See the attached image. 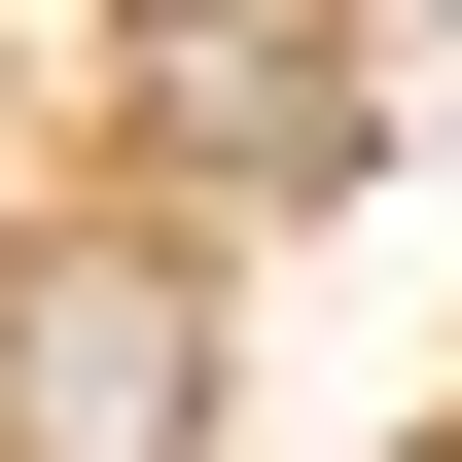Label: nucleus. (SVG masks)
Masks as SVG:
<instances>
[{
  "instance_id": "nucleus-1",
  "label": "nucleus",
  "mask_w": 462,
  "mask_h": 462,
  "mask_svg": "<svg viewBox=\"0 0 462 462\" xmlns=\"http://www.w3.org/2000/svg\"><path fill=\"white\" fill-rule=\"evenodd\" d=\"M214 427V285L178 249H0V462H178Z\"/></svg>"
},
{
  "instance_id": "nucleus-2",
  "label": "nucleus",
  "mask_w": 462,
  "mask_h": 462,
  "mask_svg": "<svg viewBox=\"0 0 462 462\" xmlns=\"http://www.w3.org/2000/svg\"><path fill=\"white\" fill-rule=\"evenodd\" d=\"M143 36L214 71V143H249V178H356V107H320V0H143Z\"/></svg>"
}]
</instances>
